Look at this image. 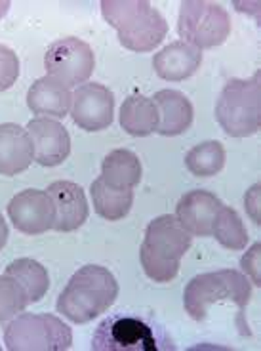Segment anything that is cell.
<instances>
[{
  "label": "cell",
  "instance_id": "1",
  "mask_svg": "<svg viewBox=\"0 0 261 351\" xmlns=\"http://www.w3.org/2000/svg\"><path fill=\"white\" fill-rule=\"evenodd\" d=\"M119 296V282L103 265H84L75 273L63 289L55 309L71 323L84 325L103 315Z\"/></svg>",
  "mask_w": 261,
  "mask_h": 351
},
{
  "label": "cell",
  "instance_id": "2",
  "mask_svg": "<svg viewBox=\"0 0 261 351\" xmlns=\"http://www.w3.org/2000/svg\"><path fill=\"white\" fill-rule=\"evenodd\" d=\"M101 14L132 52H151L168 35V21L147 0H101Z\"/></svg>",
  "mask_w": 261,
  "mask_h": 351
},
{
  "label": "cell",
  "instance_id": "3",
  "mask_svg": "<svg viewBox=\"0 0 261 351\" xmlns=\"http://www.w3.org/2000/svg\"><path fill=\"white\" fill-rule=\"evenodd\" d=\"M192 235L172 214L155 218L145 229L140 262L151 281L170 282L179 273V262L191 248Z\"/></svg>",
  "mask_w": 261,
  "mask_h": 351
},
{
  "label": "cell",
  "instance_id": "4",
  "mask_svg": "<svg viewBox=\"0 0 261 351\" xmlns=\"http://www.w3.org/2000/svg\"><path fill=\"white\" fill-rule=\"evenodd\" d=\"M96 351H175L164 326L141 313H114L97 325L92 336Z\"/></svg>",
  "mask_w": 261,
  "mask_h": 351
},
{
  "label": "cell",
  "instance_id": "5",
  "mask_svg": "<svg viewBox=\"0 0 261 351\" xmlns=\"http://www.w3.org/2000/svg\"><path fill=\"white\" fill-rule=\"evenodd\" d=\"M252 298V282L236 269H218V271L201 273L187 282L183 292L185 311L195 321H204L210 307L221 302L235 304L240 311Z\"/></svg>",
  "mask_w": 261,
  "mask_h": 351
},
{
  "label": "cell",
  "instance_id": "6",
  "mask_svg": "<svg viewBox=\"0 0 261 351\" xmlns=\"http://www.w3.org/2000/svg\"><path fill=\"white\" fill-rule=\"evenodd\" d=\"M260 73L250 79H231L216 104V119L227 136L248 138L261 126Z\"/></svg>",
  "mask_w": 261,
  "mask_h": 351
},
{
  "label": "cell",
  "instance_id": "7",
  "mask_svg": "<svg viewBox=\"0 0 261 351\" xmlns=\"http://www.w3.org/2000/svg\"><path fill=\"white\" fill-rule=\"evenodd\" d=\"M10 351H65L73 346V330L52 313H19L4 328Z\"/></svg>",
  "mask_w": 261,
  "mask_h": 351
},
{
  "label": "cell",
  "instance_id": "8",
  "mask_svg": "<svg viewBox=\"0 0 261 351\" xmlns=\"http://www.w3.org/2000/svg\"><path fill=\"white\" fill-rule=\"evenodd\" d=\"M177 33L183 43L199 50H210L223 44L231 35V18L221 4L208 0H185L179 6Z\"/></svg>",
  "mask_w": 261,
  "mask_h": 351
},
{
  "label": "cell",
  "instance_id": "9",
  "mask_svg": "<svg viewBox=\"0 0 261 351\" xmlns=\"http://www.w3.org/2000/svg\"><path fill=\"white\" fill-rule=\"evenodd\" d=\"M44 67L48 77L60 80L67 88L82 86L96 69V56L88 43L77 36H65L46 48Z\"/></svg>",
  "mask_w": 261,
  "mask_h": 351
},
{
  "label": "cell",
  "instance_id": "10",
  "mask_svg": "<svg viewBox=\"0 0 261 351\" xmlns=\"http://www.w3.org/2000/svg\"><path fill=\"white\" fill-rule=\"evenodd\" d=\"M114 94L99 82H86L73 94V123L86 132H101L113 124Z\"/></svg>",
  "mask_w": 261,
  "mask_h": 351
},
{
  "label": "cell",
  "instance_id": "11",
  "mask_svg": "<svg viewBox=\"0 0 261 351\" xmlns=\"http://www.w3.org/2000/svg\"><path fill=\"white\" fill-rule=\"evenodd\" d=\"M8 216L14 228L25 235H42L53 228L55 206L48 191L25 189L8 202Z\"/></svg>",
  "mask_w": 261,
  "mask_h": 351
},
{
  "label": "cell",
  "instance_id": "12",
  "mask_svg": "<svg viewBox=\"0 0 261 351\" xmlns=\"http://www.w3.org/2000/svg\"><path fill=\"white\" fill-rule=\"evenodd\" d=\"M35 147V160L42 167H60L71 153V138L67 128L48 117H36L27 124Z\"/></svg>",
  "mask_w": 261,
  "mask_h": 351
},
{
  "label": "cell",
  "instance_id": "13",
  "mask_svg": "<svg viewBox=\"0 0 261 351\" xmlns=\"http://www.w3.org/2000/svg\"><path fill=\"white\" fill-rule=\"evenodd\" d=\"M55 206L53 228L58 233H71L84 226L90 216V206L84 189L75 182H53L46 189Z\"/></svg>",
  "mask_w": 261,
  "mask_h": 351
},
{
  "label": "cell",
  "instance_id": "14",
  "mask_svg": "<svg viewBox=\"0 0 261 351\" xmlns=\"http://www.w3.org/2000/svg\"><path fill=\"white\" fill-rule=\"evenodd\" d=\"M223 202L204 189H192L185 193L175 206V218L195 237H210L212 223Z\"/></svg>",
  "mask_w": 261,
  "mask_h": 351
},
{
  "label": "cell",
  "instance_id": "15",
  "mask_svg": "<svg viewBox=\"0 0 261 351\" xmlns=\"http://www.w3.org/2000/svg\"><path fill=\"white\" fill-rule=\"evenodd\" d=\"M33 160L35 147L27 128L14 123L0 124V174H21Z\"/></svg>",
  "mask_w": 261,
  "mask_h": 351
},
{
  "label": "cell",
  "instance_id": "16",
  "mask_svg": "<svg viewBox=\"0 0 261 351\" xmlns=\"http://www.w3.org/2000/svg\"><path fill=\"white\" fill-rule=\"evenodd\" d=\"M202 63V50L192 44L175 40L153 58V69L160 79L179 82L192 77Z\"/></svg>",
  "mask_w": 261,
  "mask_h": 351
},
{
  "label": "cell",
  "instance_id": "17",
  "mask_svg": "<svg viewBox=\"0 0 261 351\" xmlns=\"http://www.w3.org/2000/svg\"><path fill=\"white\" fill-rule=\"evenodd\" d=\"M27 106L38 117L65 119L71 113L73 94L65 84L52 77L36 79L27 92Z\"/></svg>",
  "mask_w": 261,
  "mask_h": 351
},
{
  "label": "cell",
  "instance_id": "18",
  "mask_svg": "<svg viewBox=\"0 0 261 351\" xmlns=\"http://www.w3.org/2000/svg\"><path fill=\"white\" fill-rule=\"evenodd\" d=\"M158 111V128L160 136H179L191 128L195 109L189 97L179 90H158L153 96Z\"/></svg>",
  "mask_w": 261,
  "mask_h": 351
},
{
  "label": "cell",
  "instance_id": "19",
  "mask_svg": "<svg viewBox=\"0 0 261 351\" xmlns=\"http://www.w3.org/2000/svg\"><path fill=\"white\" fill-rule=\"evenodd\" d=\"M119 123L122 130L136 138H143L157 132L158 111L155 101L141 94H132L122 101Z\"/></svg>",
  "mask_w": 261,
  "mask_h": 351
},
{
  "label": "cell",
  "instance_id": "20",
  "mask_svg": "<svg viewBox=\"0 0 261 351\" xmlns=\"http://www.w3.org/2000/svg\"><path fill=\"white\" fill-rule=\"evenodd\" d=\"M141 160L130 149L111 151L101 162V180L114 189H134L141 182Z\"/></svg>",
  "mask_w": 261,
  "mask_h": 351
},
{
  "label": "cell",
  "instance_id": "21",
  "mask_svg": "<svg viewBox=\"0 0 261 351\" xmlns=\"http://www.w3.org/2000/svg\"><path fill=\"white\" fill-rule=\"evenodd\" d=\"M6 275L19 282L23 289L29 304H36L46 296L50 289V275L46 271L42 263H38L33 258H18L6 267Z\"/></svg>",
  "mask_w": 261,
  "mask_h": 351
},
{
  "label": "cell",
  "instance_id": "22",
  "mask_svg": "<svg viewBox=\"0 0 261 351\" xmlns=\"http://www.w3.org/2000/svg\"><path fill=\"white\" fill-rule=\"evenodd\" d=\"M92 202L94 210L107 221H119L128 212L134 204V189H114L97 178L92 182Z\"/></svg>",
  "mask_w": 261,
  "mask_h": 351
},
{
  "label": "cell",
  "instance_id": "23",
  "mask_svg": "<svg viewBox=\"0 0 261 351\" xmlns=\"http://www.w3.org/2000/svg\"><path fill=\"white\" fill-rule=\"evenodd\" d=\"M225 158L227 153L221 141H202L185 155V167L197 178H210L223 170Z\"/></svg>",
  "mask_w": 261,
  "mask_h": 351
},
{
  "label": "cell",
  "instance_id": "24",
  "mask_svg": "<svg viewBox=\"0 0 261 351\" xmlns=\"http://www.w3.org/2000/svg\"><path fill=\"white\" fill-rule=\"evenodd\" d=\"M212 235L219 245L229 250H244L248 245V231L244 228L243 218L238 216V212L225 204L219 208L218 216L212 223Z\"/></svg>",
  "mask_w": 261,
  "mask_h": 351
},
{
  "label": "cell",
  "instance_id": "25",
  "mask_svg": "<svg viewBox=\"0 0 261 351\" xmlns=\"http://www.w3.org/2000/svg\"><path fill=\"white\" fill-rule=\"evenodd\" d=\"M29 306L23 289L10 275H0V323L12 321Z\"/></svg>",
  "mask_w": 261,
  "mask_h": 351
},
{
  "label": "cell",
  "instance_id": "26",
  "mask_svg": "<svg viewBox=\"0 0 261 351\" xmlns=\"http://www.w3.org/2000/svg\"><path fill=\"white\" fill-rule=\"evenodd\" d=\"M19 79V58L16 52L0 44V92L8 90Z\"/></svg>",
  "mask_w": 261,
  "mask_h": 351
},
{
  "label": "cell",
  "instance_id": "27",
  "mask_svg": "<svg viewBox=\"0 0 261 351\" xmlns=\"http://www.w3.org/2000/svg\"><path fill=\"white\" fill-rule=\"evenodd\" d=\"M240 265H243V273L250 279V282H253L256 287H261V245L256 243V245L244 254V258L240 260Z\"/></svg>",
  "mask_w": 261,
  "mask_h": 351
},
{
  "label": "cell",
  "instance_id": "28",
  "mask_svg": "<svg viewBox=\"0 0 261 351\" xmlns=\"http://www.w3.org/2000/svg\"><path fill=\"white\" fill-rule=\"evenodd\" d=\"M260 195L261 185H253L252 189L244 197V204H246V212L248 216L253 219V223H261V210H260Z\"/></svg>",
  "mask_w": 261,
  "mask_h": 351
},
{
  "label": "cell",
  "instance_id": "29",
  "mask_svg": "<svg viewBox=\"0 0 261 351\" xmlns=\"http://www.w3.org/2000/svg\"><path fill=\"white\" fill-rule=\"evenodd\" d=\"M8 237H10L8 226H6V221H4L2 214H0V250L6 246V243H8Z\"/></svg>",
  "mask_w": 261,
  "mask_h": 351
},
{
  "label": "cell",
  "instance_id": "30",
  "mask_svg": "<svg viewBox=\"0 0 261 351\" xmlns=\"http://www.w3.org/2000/svg\"><path fill=\"white\" fill-rule=\"evenodd\" d=\"M10 6H12V4H10L8 0H0V19L4 18L6 14H8Z\"/></svg>",
  "mask_w": 261,
  "mask_h": 351
}]
</instances>
